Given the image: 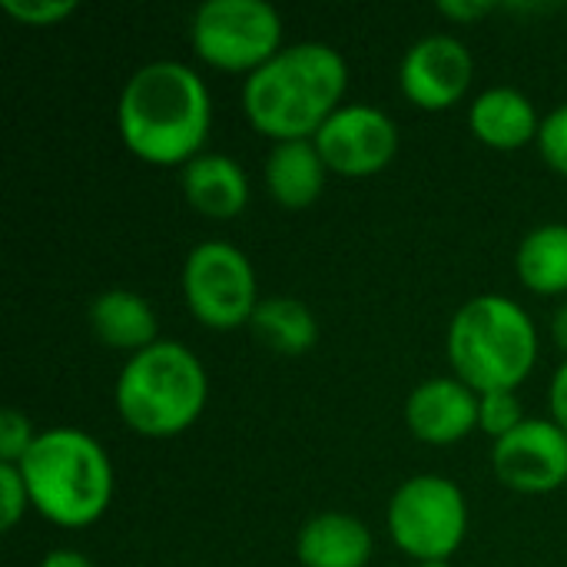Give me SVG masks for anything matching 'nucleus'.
<instances>
[{"mask_svg": "<svg viewBox=\"0 0 567 567\" xmlns=\"http://www.w3.org/2000/svg\"><path fill=\"white\" fill-rule=\"evenodd\" d=\"M213 123L206 80L183 60L143 63L120 93L116 126L126 150L153 166H186Z\"/></svg>", "mask_w": 567, "mask_h": 567, "instance_id": "nucleus-1", "label": "nucleus"}, {"mask_svg": "<svg viewBox=\"0 0 567 567\" xmlns=\"http://www.w3.org/2000/svg\"><path fill=\"white\" fill-rule=\"evenodd\" d=\"M349 86L346 56L319 40L282 47L243 83V110L249 123L282 140H312L342 106Z\"/></svg>", "mask_w": 567, "mask_h": 567, "instance_id": "nucleus-2", "label": "nucleus"}, {"mask_svg": "<svg viewBox=\"0 0 567 567\" xmlns=\"http://www.w3.org/2000/svg\"><path fill=\"white\" fill-rule=\"evenodd\" d=\"M30 505L53 525L86 528L113 498V465L106 449L70 425L37 435L20 462Z\"/></svg>", "mask_w": 567, "mask_h": 567, "instance_id": "nucleus-3", "label": "nucleus"}, {"mask_svg": "<svg viewBox=\"0 0 567 567\" xmlns=\"http://www.w3.org/2000/svg\"><path fill=\"white\" fill-rule=\"evenodd\" d=\"M449 362L478 395L498 389L515 392L538 362L535 319L508 296H475L452 316Z\"/></svg>", "mask_w": 567, "mask_h": 567, "instance_id": "nucleus-4", "label": "nucleus"}, {"mask_svg": "<svg viewBox=\"0 0 567 567\" xmlns=\"http://www.w3.org/2000/svg\"><path fill=\"white\" fill-rule=\"evenodd\" d=\"M209 379L196 352L176 339H159L130 355L116 379L123 422L150 439L186 432L206 409Z\"/></svg>", "mask_w": 567, "mask_h": 567, "instance_id": "nucleus-5", "label": "nucleus"}, {"mask_svg": "<svg viewBox=\"0 0 567 567\" xmlns=\"http://www.w3.org/2000/svg\"><path fill=\"white\" fill-rule=\"evenodd\" d=\"M392 542L419 565L449 561L468 532L462 488L445 475H415L399 485L385 515Z\"/></svg>", "mask_w": 567, "mask_h": 567, "instance_id": "nucleus-6", "label": "nucleus"}, {"mask_svg": "<svg viewBox=\"0 0 567 567\" xmlns=\"http://www.w3.org/2000/svg\"><path fill=\"white\" fill-rule=\"evenodd\" d=\"M189 37L206 63L252 73L282 50V17L266 0H206Z\"/></svg>", "mask_w": 567, "mask_h": 567, "instance_id": "nucleus-7", "label": "nucleus"}, {"mask_svg": "<svg viewBox=\"0 0 567 567\" xmlns=\"http://www.w3.org/2000/svg\"><path fill=\"white\" fill-rule=\"evenodd\" d=\"M183 296L189 312L209 329H239L252 322L259 292L249 256L223 239L193 246L183 262Z\"/></svg>", "mask_w": 567, "mask_h": 567, "instance_id": "nucleus-8", "label": "nucleus"}, {"mask_svg": "<svg viewBox=\"0 0 567 567\" xmlns=\"http://www.w3.org/2000/svg\"><path fill=\"white\" fill-rule=\"evenodd\" d=\"M312 140L326 166L342 176H372L385 169L399 153L395 120L369 103L339 106Z\"/></svg>", "mask_w": 567, "mask_h": 567, "instance_id": "nucleus-9", "label": "nucleus"}, {"mask_svg": "<svg viewBox=\"0 0 567 567\" xmlns=\"http://www.w3.org/2000/svg\"><path fill=\"white\" fill-rule=\"evenodd\" d=\"M492 465L515 492H555L567 482V432L555 419H525L495 442Z\"/></svg>", "mask_w": 567, "mask_h": 567, "instance_id": "nucleus-10", "label": "nucleus"}, {"mask_svg": "<svg viewBox=\"0 0 567 567\" xmlns=\"http://www.w3.org/2000/svg\"><path fill=\"white\" fill-rule=\"evenodd\" d=\"M472 50L452 33H425L405 50L399 63L402 93L422 110H445L458 103L472 86Z\"/></svg>", "mask_w": 567, "mask_h": 567, "instance_id": "nucleus-11", "label": "nucleus"}, {"mask_svg": "<svg viewBox=\"0 0 567 567\" xmlns=\"http://www.w3.org/2000/svg\"><path fill=\"white\" fill-rule=\"evenodd\" d=\"M482 395L458 375H435L412 389L405 422L415 439L429 445H452L478 425Z\"/></svg>", "mask_w": 567, "mask_h": 567, "instance_id": "nucleus-12", "label": "nucleus"}, {"mask_svg": "<svg viewBox=\"0 0 567 567\" xmlns=\"http://www.w3.org/2000/svg\"><path fill=\"white\" fill-rule=\"evenodd\" d=\"M179 183H183L186 203L196 213L209 216V219H233L249 203L246 169L226 153H199V156H193L183 166Z\"/></svg>", "mask_w": 567, "mask_h": 567, "instance_id": "nucleus-13", "label": "nucleus"}, {"mask_svg": "<svg viewBox=\"0 0 567 567\" xmlns=\"http://www.w3.org/2000/svg\"><path fill=\"white\" fill-rule=\"evenodd\" d=\"M372 548L369 525L342 512L309 518L296 538V555L306 567H365L372 561Z\"/></svg>", "mask_w": 567, "mask_h": 567, "instance_id": "nucleus-14", "label": "nucleus"}, {"mask_svg": "<svg viewBox=\"0 0 567 567\" xmlns=\"http://www.w3.org/2000/svg\"><path fill=\"white\" fill-rule=\"evenodd\" d=\"M468 126L482 143L515 150L528 140H538L542 120L532 96H525L518 86H488L472 100Z\"/></svg>", "mask_w": 567, "mask_h": 567, "instance_id": "nucleus-15", "label": "nucleus"}, {"mask_svg": "<svg viewBox=\"0 0 567 567\" xmlns=\"http://www.w3.org/2000/svg\"><path fill=\"white\" fill-rule=\"evenodd\" d=\"M90 329L93 336L120 352H143L146 346L159 342V322L153 306L133 289H106L90 306Z\"/></svg>", "mask_w": 567, "mask_h": 567, "instance_id": "nucleus-16", "label": "nucleus"}, {"mask_svg": "<svg viewBox=\"0 0 567 567\" xmlns=\"http://www.w3.org/2000/svg\"><path fill=\"white\" fill-rule=\"evenodd\" d=\"M326 169L316 140H282L266 156V186L286 209H306L322 196Z\"/></svg>", "mask_w": 567, "mask_h": 567, "instance_id": "nucleus-17", "label": "nucleus"}, {"mask_svg": "<svg viewBox=\"0 0 567 567\" xmlns=\"http://www.w3.org/2000/svg\"><path fill=\"white\" fill-rule=\"evenodd\" d=\"M249 326L262 346H269L272 352H282V355H302L319 339L316 312L302 299H292V296L259 299Z\"/></svg>", "mask_w": 567, "mask_h": 567, "instance_id": "nucleus-18", "label": "nucleus"}, {"mask_svg": "<svg viewBox=\"0 0 567 567\" xmlns=\"http://www.w3.org/2000/svg\"><path fill=\"white\" fill-rule=\"evenodd\" d=\"M518 279L538 296L567 292V223L535 226L515 256Z\"/></svg>", "mask_w": 567, "mask_h": 567, "instance_id": "nucleus-19", "label": "nucleus"}, {"mask_svg": "<svg viewBox=\"0 0 567 567\" xmlns=\"http://www.w3.org/2000/svg\"><path fill=\"white\" fill-rule=\"evenodd\" d=\"M522 422H525V409H522V402H518V395L512 389L482 392V402H478V425H482V432H488L498 442L508 432H515Z\"/></svg>", "mask_w": 567, "mask_h": 567, "instance_id": "nucleus-20", "label": "nucleus"}, {"mask_svg": "<svg viewBox=\"0 0 567 567\" xmlns=\"http://www.w3.org/2000/svg\"><path fill=\"white\" fill-rule=\"evenodd\" d=\"M33 442H37V435H33L30 419L17 409H3L0 412V462L20 465Z\"/></svg>", "mask_w": 567, "mask_h": 567, "instance_id": "nucleus-21", "label": "nucleus"}, {"mask_svg": "<svg viewBox=\"0 0 567 567\" xmlns=\"http://www.w3.org/2000/svg\"><path fill=\"white\" fill-rule=\"evenodd\" d=\"M538 150L545 156V163L558 173L567 176V103L555 106L538 130Z\"/></svg>", "mask_w": 567, "mask_h": 567, "instance_id": "nucleus-22", "label": "nucleus"}, {"mask_svg": "<svg viewBox=\"0 0 567 567\" xmlns=\"http://www.w3.org/2000/svg\"><path fill=\"white\" fill-rule=\"evenodd\" d=\"M27 505H30V492H27L20 465L0 462V525H3V532H10L20 522Z\"/></svg>", "mask_w": 567, "mask_h": 567, "instance_id": "nucleus-23", "label": "nucleus"}, {"mask_svg": "<svg viewBox=\"0 0 567 567\" xmlns=\"http://www.w3.org/2000/svg\"><path fill=\"white\" fill-rule=\"evenodd\" d=\"M0 7L20 23L47 27V23H60L63 17H70L76 10V0H0Z\"/></svg>", "mask_w": 567, "mask_h": 567, "instance_id": "nucleus-24", "label": "nucleus"}, {"mask_svg": "<svg viewBox=\"0 0 567 567\" xmlns=\"http://www.w3.org/2000/svg\"><path fill=\"white\" fill-rule=\"evenodd\" d=\"M548 402H551V419L567 432V359L558 365V372L551 375Z\"/></svg>", "mask_w": 567, "mask_h": 567, "instance_id": "nucleus-25", "label": "nucleus"}, {"mask_svg": "<svg viewBox=\"0 0 567 567\" xmlns=\"http://www.w3.org/2000/svg\"><path fill=\"white\" fill-rule=\"evenodd\" d=\"M492 7H495V3H488V0H442V3H439V10H442L445 17H452V20H478V17H485Z\"/></svg>", "mask_w": 567, "mask_h": 567, "instance_id": "nucleus-26", "label": "nucleus"}, {"mask_svg": "<svg viewBox=\"0 0 567 567\" xmlns=\"http://www.w3.org/2000/svg\"><path fill=\"white\" fill-rule=\"evenodd\" d=\"M40 567H93V561L76 548H53V551L43 555Z\"/></svg>", "mask_w": 567, "mask_h": 567, "instance_id": "nucleus-27", "label": "nucleus"}, {"mask_svg": "<svg viewBox=\"0 0 567 567\" xmlns=\"http://www.w3.org/2000/svg\"><path fill=\"white\" fill-rule=\"evenodd\" d=\"M551 336H555L558 349L567 352V302L558 306V312H555V319H551Z\"/></svg>", "mask_w": 567, "mask_h": 567, "instance_id": "nucleus-28", "label": "nucleus"}, {"mask_svg": "<svg viewBox=\"0 0 567 567\" xmlns=\"http://www.w3.org/2000/svg\"><path fill=\"white\" fill-rule=\"evenodd\" d=\"M415 567H452L449 561H425V565H415Z\"/></svg>", "mask_w": 567, "mask_h": 567, "instance_id": "nucleus-29", "label": "nucleus"}]
</instances>
